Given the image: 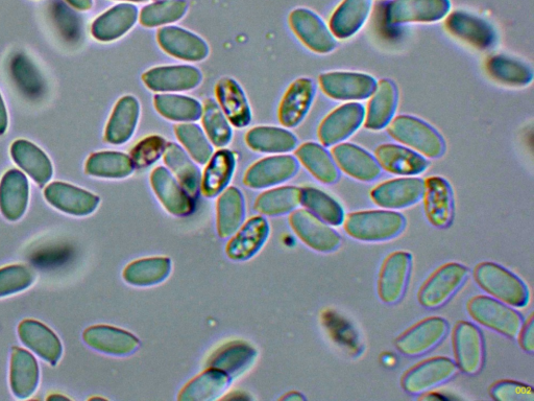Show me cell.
<instances>
[{
  "label": "cell",
  "instance_id": "obj_22",
  "mask_svg": "<svg viewBox=\"0 0 534 401\" xmlns=\"http://www.w3.org/2000/svg\"><path fill=\"white\" fill-rule=\"evenodd\" d=\"M332 157L338 169L358 181L373 182L382 174L376 158L355 145L342 144L334 147Z\"/></svg>",
  "mask_w": 534,
  "mask_h": 401
},
{
  "label": "cell",
  "instance_id": "obj_31",
  "mask_svg": "<svg viewBox=\"0 0 534 401\" xmlns=\"http://www.w3.org/2000/svg\"><path fill=\"white\" fill-rule=\"evenodd\" d=\"M257 350L249 343L234 341L217 349L208 360V368L237 377L247 372L255 363Z\"/></svg>",
  "mask_w": 534,
  "mask_h": 401
},
{
  "label": "cell",
  "instance_id": "obj_41",
  "mask_svg": "<svg viewBox=\"0 0 534 401\" xmlns=\"http://www.w3.org/2000/svg\"><path fill=\"white\" fill-rule=\"evenodd\" d=\"M247 145L255 152L282 154L294 151L298 138L290 131L278 127H256L246 136Z\"/></svg>",
  "mask_w": 534,
  "mask_h": 401
},
{
  "label": "cell",
  "instance_id": "obj_4",
  "mask_svg": "<svg viewBox=\"0 0 534 401\" xmlns=\"http://www.w3.org/2000/svg\"><path fill=\"white\" fill-rule=\"evenodd\" d=\"M467 311L477 323L508 338L518 339L524 320L511 306L488 296H476L469 300Z\"/></svg>",
  "mask_w": 534,
  "mask_h": 401
},
{
  "label": "cell",
  "instance_id": "obj_36",
  "mask_svg": "<svg viewBox=\"0 0 534 401\" xmlns=\"http://www.w3.org/2000/svg\"><path fill=\"white\" fill-rule=\"evenodd\" d=\"M372 4V0H344L331 17V33L339 39L355 35L368 20Z\"/></svg>",
  "mask_w": 534,
  "mask_h": 401
},
{
  "label": "cell",
  "instance_id": "obj_16",
  "mask_svg": "<svg viewBox=\"0 0 534 401\" xmlns=\"http://www.w3.org/2000/svg\"><path fill=\"white\" fill-rule=\"evenodd\" d=\"M299 168V161L293 156L264 158L252 165L245 175L244 182L254 190H261L293 179Z\"/></svg>",
  "mask_w": 534,
  "mask_h": 401
},
{
  "label": "cell",
  "instance_id": "obj_43",
  "mask_svg": "<svg viewBox=\"0 0 534 401\" xmlns=\"http://www.w3.org/2000/svg\"><path fill=\"white\" fill-rule=\"evenodd\" d=\"M296 155L312 176L322 183L334 184L341 177L333 157L318 144L306 143L296 151Z\"/></svg>",
  "mask_w": 534,
  "mask_h": 401
},
{
  "label": "cell",
  "instance_id": "obj_44",
  "mask_svg": "<svg viewBox=\"0 0 534 401\" xmlns=\"http://www.w3.org/2000/svg\"><path fill=\"white\" fill-rule=\"evenodd\" d=\"M230 377L213 368L187 384L179 394L181 401H211L220 397L228 388Z\"/></svg>",
  "mask_w": 534,
  "mask_h": 401
},
{
  "label": "cell",
  "instance_id": "obj_60",
  "mask_svg": "<svg viewBox=\"0 0 534 401\" xmlns=\"http://www.w3.org/2000/svg\"><path fill=\"white\" fill-rule=\"evenodd\" d=\"M282 400H293V401H303L306 398L299 392H290L289 394L283 396Z\"/></svg>",
  "mask_w": 534,
  "mask_h": 401
},
{
  "label": "cell",
  "instance_id": "obj_1",
  "mask_svg": "<svg viewBox=\"0 0 534 401\" xmlns=\"http://www.w3.org/2000/svg\"><path fill=\"white\" fill-rule=\"evenodd\" d=\"M405 227L404 216L391 210L354 212L344 220V228L350 238L368 243L394 240Z\"/></svg>",
  "mask_w": 534,
  "mask_h": 401
},
{
  "label": "cell",
  "instance_id": "obj_35",
  "mask_svg": "<svg viewBox=\"0 0 534 401\" xmlns=\"http://www.w3.org/2000/svg\"><path fill=\"white\" fill-rule=\"evenodd\" d=\"M364 125L370 130H381L393 120L398 105V90L390 80H381L371 96Z\"/></svg>",
  "mask_w": 534,
  "mask_h": 401
},
{
  "label": "cell",
  "instance_id": "obj_24",
  "mask_svg": "<svg viewBox=\"0 0 534 401\" xmlns=\"http://www.w3.org/2000/svg\"><path fill=\"white\" fill-rule=\"evenodd\" d=\"M45 198L65 214L84 217L99 206L100 198L74 185L55 182L48 185Z\"/></svg>",
  "mask_w": 534,
  "mask_h": 401
},
{
  "label": "cell",
  "instance_id": "obj_10",
  "mask_svg": "<svg viewBox=\"0 0 534 401\" xmlns=\"http://www.w3.org/2000/svg\"><path fill=\"white\" fill-rule=\"evenodd\" d=\"M412 267V256L396 251L385 258L378 277V296L388 305L399 303L406 292Z\"/></svg>",
  "mask_w": 534,
  "mask_h": 401
},
{
  "label": "cell",
  "instance_id": "obj_14",
  "mask_svg": "<svg viewBox=\"0 0 534 401\" xmlns=\"http://www.w3.org/2000/svg\"><path fill=\"white\" fill-rule=\"evenodd\" d=\"M320 85L333 100L359 101L372 96L377 82L366 74L335 72L321 75Z\"/></svg>",
  "mask_w": 534,
  "mask_h": 401
},
{
  "label": "cell",
  "instance_id": "obj_25",
  "mask_svg": "<svg viewBox=\"0 0 534 401\" xmlns=\"http://www.w3.org/2000/svg\"><path fill=\"white\" fill-rule=\"evenodd\" d=\"M218 105L227 116L230 124L244 129L252 122V110L244 89L232 78H223L215 88Z\"/></svg>",
  "mask_w": 534,
  "mask_h": 401
},
{
  "label": "cell",
  "instance_id": "obj_12",
  "mask_svg": "<svg viewBox=\"0 0 534 401\" xmlns=\"http://www.w3.org/2000/svg\"><path fill=\"white\" fill-rule=\"evenodd\" d=\"M145 86L155 92H182L196 89L203 81V74L190 65L159 66L142 76Z\"/></svg>",
  "mask_w": 534,
  "mask_h": 401
},
{
  "label": "cell",
  "instance_id": "obj_5",
  "mask_svg": "<svg viewBox=\"0 0 534 401\" xmlns=\"http://www.w3.org/2000/svg\"><path fill=\"white\" fill-rule=\"evenodd\" d=\"M469 270L464 265L450 263L436 270L421 287L418 299L423 308H442L465 285Z\"/></svg>",
  "mask_w": 534,
  "mask_h": 401
},
{
  "label": "cell",
  "instance_id": "obj_40",
  "mask_svg": "<svg viewBox=\"0 0 534 401\" xmlns=\"http://www.w3.org/2000/svg\"><path fill=\"white\" fill-rule=\"evenodd\" d=\"M11 154L19 167L26 171L40 186L52 179L53 165L51 160L30 141H15L11 148Z\"/></svg>",
  "mask_w": 534,
  "mask_h": 401
},
{
  "label": "cell",
  "instance_id": "obj_15",
  "mask_svg": "<svg viewBox=\"0 0 534 401\" xmlns=\"http://www.w3.org/2000/svg\"><path fill=\"white\" fill-rule=\"evenodd\" d=\"M157 40L166 54L184 61L200 62L209 56V45L202 37L179 27L161 28Z\"/></svg>",
  "mask_w": 534,
  "mask_h": 401
},
{
  "label": "cell",
  "instance_id": "obj_7",
  "mask_svg": "<svg viewBox=\"0 0 534 401\" xmlns=\"http://www.w3.org/2000/svg\"><path fill=\"white\" fill-rule=\"evenodd\" d=\"M455 361L446 357L425 360L402 377V388L411 395L428 393L453 379L458 372Z\"/></svg>",
  "mask_w": 534,
  "mask_h": 401
},
{
  "label": "cell",
  "instance_id": "obj_39",
  "mask_svg": "<svg viewBox=\"0 0 534 401\" xmlns=\"http://www.w3.org/2000/svg\"><path fill=\"white\" fill-rule=\"evenodd\" d=\"M11 388L18 398H29L39 384V367L29 351L15 348L11 361Z\"/></svg>",
  "mask_w": 534,
  "mask_h": 401
},
{
  "label": "cell",
  "instance_id": "obj_3",
  "mask_svg": "<svg viewBox=\"0 0 534 401\" xmlns=\"http://www.w3.org/2000/svg\"><path fill=\"white\" fill-rule=\"evenodd\" d=\"M388 133L399 143L428 158H439L445 153V141L438 131L427 123L409 115L392 120Z\"/></svg>",
  "mask_w": 534,
  "mask_h": 401
},
{
  "label": "cell",
  "instance_id": "obj_2",
  "mask_svg": "<svg viewBox=\"0 0 534 401\" xmlns=\"http://www.w3.org/2000/svg\"><path fill=\"white\" fill-rule=\"evenodd\" d=\"M474 278L481 290L513 308H524L529 302L525 283L500 265L481 263L474 269Z\"/></svg>",
  "mask_w": 534,
  "mask_h": 401
},
{
  "label": "cell",
  "instance_id": "obj_38",
  "mask_svg": "<svg viewBox=\"0 0 534 401\" xmlns=\"http://www.w3.org/2000/svg\"><path fill=\"white\" fill-rule=\"evenodd\" d=\"M246 217L244 195L236 187H229L217 201V232L222 239L235 233Z\"/></svg>",
  "mask_w": 534,
  "mask_h": 401
},
{
  "label": "cell",
  "instance_id": "obj_11",
  "mask_svg": "<svg viewBox=\"0 0 534 401\" xmlns=\"http://www.w3.org/2000/svg\"><path fill=\"white\" fill-rule=\"evenodd\" d=\"M289 23L296 36L318 54H329L336 47V40L322 18L309 9L299 8L291 12Z\"/></svg>",
  "mask_w": 534,
  "mask_h": 401
},
{
  "label": "cell",
  "instance_id": "obj_46",
  "mask_svg": "<svg viewBox=\"0 0 534 401\" xmlns=\"http://www.w3.org/2000/svg\"><path fill=\"white\" fill-rule=\"evenodd\" d=\"M171 272L172 262L168 258H145L129 265L124 278L135 287H152L164 281Z\"/></svg>",
  "mask_w": 534,
  "mask_h": 401
},
{
  "label": "cell",
  "instance_id": "obj_47",
  "mask_svg": "<svg viewBox=\"0 0 534 401\" xmlns=\"http://www.w3.org/2000/svg\"><path fill=\"white\" fill-rule=\"evenodd\" d=\"M489 75L499 83L523 87L532 82V69L525 63L506 56H493L487 61Z\"/></svg>",
  "mask_w": 534,
  "mask_h": 401
},
{
  "label": "cell",
  "instance_id": "obj_6",
  "mask_svg": "<svg viewBox=\"0 0 534 401\" xmlns=\"http://www.w3.org/2000/svg\"><path fill=\"white\" fill-rule=\"evenodd\" d=\"M449 323L442 317H429L406 330L395 342L396 348L406 357L426 355L438 347L448 336Z\"/></svg>",
  "mask_w": 534,
  "mask_h": 401
},
{
  "label": "cell",
  "instance_id": "obj_33",
  "mask_svg": "<svg viewBox=\"0 0 534 401\" xmlns=\"http://www.w3.org/2000/svg\"><path fill=\"white\" fill-rule=\"evenodd\" d=\"M29 182L17 170L5 174L0 182V210L9 221H18L26 212L29 203Z\"/></svg>",
  "mask_w": 534,
  "mask_h": 401
},
{
  "label": "cell",
  "instance_id": "obj_57",
  "mask_svg": "<svg viewBox=\"0 0 534 401\" xmlns=\"http://www.w3.org/2000/svg\"><path fill=\"white\" fill-rule=\"evenodd\" d=\"M519 343L521 348L528 353H533L534 351V320L531 315L526 322L523 323V326L520 330L518 336Z\"/></svg>",
  "mask_w": 534,
  "mask_h": 401
},
{
  "label": "cell",
  "instance_id": "obj_52",
  "mask_svg": "<svg viewBox=\"0 0 534 401\" xmlns=\"http://www.w3.org/2000/svg\"><path fill=\"white\" fill-rule=\"evenodd\" d=\"M175 133L186 152L197 163L207 164L213 155V145L204 130L197 124L183 123L175 127Z\"/></svg>",
  "mask_w": 534,
  "mask_h": 401
},
{
  "label": "cell",
  "instance_id": "obj_34",
  "mask_svg": "<svg viewBox=\"0 0 534 401\" xmlns=\"http://www.w3.org/2000/svg\"><path fill=\"white\" fill-rule=\"evenodd\" d=\"M269 233L270 225L264 218H252L229 242L226 248L227 255L233 261H247L264 245Z\"/></svg>",
  "mask_w": 534,
  "mask_h": 401
},
{
  "label": "cell",
  "instance_id": "obj_32",
  "mask_svg": "<svg viewBox=\"0 0 534 401\" xmlns=\"http://www.w3.org/2000/svg\"><path fill=\"white\" fill-rule=\"evenodd\" d=\"M168 169L176 176L185 192L194 200L201 193L202 174L197 164L184 148L176 143H167L163 154Z\"/></svg>",
  "mask_w": 534,
  "mask_h": 401
},
{
  "label": "cell",
  "instance_id": "obj_13",
  "mask_svg": "<svg viewBox=\"0 0 534 401\" xmlns=\"http://www.w3.org/2000/svg\"><path fill=\"white\" fill-rule=\"evenodd\" d=\"M450 10V0H394L386 8V20L390 25L436 22L444 19Z\"/></svg>",
  "mask_w": 534,
  "mask_h": 401
},
{
  "label": "cell",
  "instance_id": "obj_62",
  "mask_svg": "<svg viewBox=\"0 0 534 401\" xmlns=\"http://www.w3.org/2000/svg\"><path fill=\"white\" fill-rule=\"evenodd\" d=\"M156 2H158V0H156Z\"/></svg>",
  "mask_w": 534,
  "mask_h": 401
},
{
  "label": "cell",
  "instance_id": "obj_17",
  "mask_svg": "<svg viewBox=\"0 0 534 401\" xmlns=\"http://www.w3.org/2000/svg\"><path fill=\"white\" fill-rule=\"evenodd\" d=\"M425 216L435 228L444 229L450 226L454 218V199L452 188L441 177H430L424 181Z\"/></svg>",
  "mask_w": 534,
  "mask_h": 401
},
{
  "label": "cell",
  "instance_id": "obj_20",
  "mask_svg": "<svg viewBox=\"0 0 534 401\" xmlns=\"http://www.w3.org/2000/svg\"><path fill=\"white\" fill-rule=\"evenodd\" d=\"M317 86L301 78L289 86L279 107V121L285 128H296L305 119L313 103Z\"/></svg>",
  "mask_w": 534,
  "mask_h": 401
},
{
  "label": "cell",
  "instance_id": "obj_9",
  "mask_svg": "<svg viewBox=\"0 0 534 401\" xmlns=\"http://www.w3.org/2000/svg\"><path fill=\"white\" fill-rule=\"evenodd\" d=\"M455 363L467 375L478 374L484 362V343L481 330L473 323L458 322L452 334Z\"/></svg>",
  "mask_w": 534,
  "mask_h": 401
},
{
  "label": "cell",
  "instance_id": "obj_26",
  "mask_svg": "<svg viewBox=\"0 0 534 401\" xmlns=\"http://www.w3.org/2000/svg\"><path fill=\"white\" fill-rule=\"evenodd\" d=\"M84 340L91 348L107 355L130 356L139 347V340L132 334L107 325L90 327L84 333Z\"/></svg>",
  "mask_w": 534,
  "mask_h": 401
},
{
  "label": "cell",
  "instance_id": "obj_23",
  "mask_svg": "<svg viewBox=\"0 0 534 401\" xmlns=\"http://www.w3.org/2000/svg\"><path fill=\"white\" fill-rule=\"evenodd\" d=\"M151 184L156 196L169 214L176 217L191 214L194 209L193 199L166 168L158 167L152 172Z\"/></svg>",
  "mask_w": 534,
  "mask_h": 401
},
{
  "label": "cell",
  "instance_id": "obj_18",
  "mask_svg": "<svg viewBox=\"0 0 534 401\" xmlns=\"http://www.w3.org/2000/svg\"><path fill=\"white\" fill-rule=\"evenodd\" d=\"M366 110L358 103L343 105L332 111L319 128V138L326 146H333L350 137L364 122Z\"/></svg>",
  "mask_w": 534,
  "mask_h": 401
},
{
  "label": "cell",
  "instance_id": "obj_37",
  "mask_svg": "<svg viewBox=\"0 0 534 401\" xmlns=\"http://www.w3.org/2000/svg\"><path fill=\"white\" fill-rule=\"evenodd\" d=\"M236 168V156L227 149H221L212 155L202 177L201 192L208 198H214L226 190Z\"/></svg>",
  "mask_w": 534,
  "mask_h": 401
},
{
  "label": "cell",
  "instance_id": "obj_28",
  "mask_svg": "<svg viewBox=\"0 0 534 401\" xmlns=\"http://www.w3.org/2000/svg\"><path fill=\"white\" fill-rule=\"evenodd\" d=\"M19 337L41 359L56 365L62 357V344L54 332L44 324L26 320L19 325Z\"/></svg>",
  "mask_w": 534,
  "mask_h": 401
},
{
  "label": "cell",
  "instance_id": "obj_19",
  "mask_svg": "<svg viewBox=\"0 0 534 401\" xmlns=\"http://www.w3.org/2000/svg\"><path fill=\"white\" fill-rule=\"evenodd\" d=\"M424 180L399 178L383 182L371 192V199L385 209H401L417 204L423 197Z\"/></svg>",
  "mask_w": 534,
  "mask_h": 401
},
{
  "label": "cell",
  "instance_id": "obj_49",
  "mask_svg": "<svg viewBox=\"0 0 534 401\" xmlns=\"http://www.w3.org/2000/svg\"><path fill=\"white\" fill-rule=\"evenodd\" d=\"M301 204L329 225L341 226L344 223L345 212L342 205L317 188H302Z\"/></svg>",
  "mask_w": 534,
  "mask_h": 401
},
{
  "label": "cell",
  "instance_id": "obj_59",
  "mask_svg": "<svg viewBox=\"0 0 534 401\" xmlns=\"http://www.w3.org/2000/svg\"><path fill=\"white\" fill-rule=\"evenodd\" d=\"M66 2L80 11H89L93 6V0H66Z\"/></svg>",
  "mask_w": 534,
  "mask_h": 401
},
{
  "label": "cell",
  "instance_id": "obj_56",
  "mask_svg": "<svg viewBox=\"0 0 534 401\" xmlns=\"http://www.w3.org/2000/svg\"><path fill=\"white\" fill-rule=\"evenodd\" d=\"M490 395L498 401H533L531 386L516 381H499L490 388Z\"/></svg>",
  "mask_w": 534,
  "mask_h": 401
},
{
  "label": "cell",
  "instance_id": "obj_27",
  "mask_svg": "<svg viewBox=\"0 0 534 401\" xmlns=\"http://www.w3.org/2000/svg\"><path fill=\"white\" fill-rule=\"evenodd\" d=\"M138 8L132 4H120L101 16L92 25V35L102 42L115 41L130 32L138 21Z\"/></svg>",
  "mask_w": 534,
  "mask_h": 401
},
{
  "label": "cell",
  "instance_id": "obj_42",
  "mask_svg": "<svg viewBox=\"0 0 534 401\" xmlns=\"http://www.w3.org/2000/svg\"><path fill=\"white\" fill-rule=\"evenodd\" d=\"M156 110L164 119L178 123H194L202 119L200 101L181 94L161 93L154 98Z\"/></svg>",
  "mask_w": 534,
  "mask_h": 401
},
{
  "label": "cell",
  "instance_id": "obj_29",
  "mask_svg": "<svg viewBox=\"0 0 534 401\" xmlns=\"http://www.w3.org/2000/svg\"><path fill=\"white\" fill-rule=\"evenodd\" d=\"M381 170L400 176H414L428 169V161L419 153L397 145H381L375 151Z\"/></svg>",
  "mask_w": 534,
  "mask_h": 401
},
{
  "label": "cell",
  "instance_id": "obj_53",
  "mask_svg": "<svg viewBox=\"0 0 534 401\" xmlns=\"http://www.w3.org/2000/svg\"><path fill=\"white\" fill-rule=\"evenodd\" d=\"M12 77L19 88L30 97H37L43 90V79L34 63L22 54L11 63Z\"/></svg>",
  "mask_w": 534,
  "mask_h": 401
},
{
  "label": "cell",
  "instance_id": "obj_21",
  "mask_svg": "<svg viewBox=\"0 0 534 401\" xmlns=\"http://www.w3.org/2000/svg\"><path fill=\"white\" fill-rule=\"evenodd\" d=\"M447 30L455 37L466 41L479 50H487L497 40L491 23L467 12H454L446 20Z\"/></svg>",
  "mask_w": 534,
  "mask_h": 401
},
{
  "label": "cell",
  "instance_id": "obj_61",
  "mask_svg": "<svg viewBox=\"0 0 534 401\" xmlns=\"http://www.w3.org/2000/svg\"><path fill=\"white\" fill-rule=\"evenodd\" d=\"M121 2H129V3H145V2H148V0H121Z\"/></svg>",
  "mask_w": 534,
  "mask_h": 401
},
{
  "label": "cell",
  "instance_id": "obj_50",
  "mask_svg": "<svg viewBox=\"0 0 534 401\" xmlns=\"http://www.w3.org/2000/svg\"><path fill=\"white\" fill-rule=\"evenodd\" d=\"M203 127L210 143L216 148L227 147L233 138V130L222 108L213 99H208L203 106Z\"/></svg>",
  "mask_w": 534,
  "mask_h": 401
},
{
  "label": "cell",
  "instance_id": "obj_30",
  "mask_svg": "<svg viewBox=\"0 0 534 401\" xmlns=\"http://www.w3.org/2000/svg\"><path fill=\"white\" fill-rule=\"evenodd\" d=\"M139 117V101L133 96L121 98L112 112L106 129L107 143L115 146L128 143L135 134Z\"/></svg>",
  "mask_w": 534,
  "mask_h": 401
},
{
  "label": "cell",
  "instance_id": "obj_48",
  "mask_svg": "<svg viewBox=\"0 0 534 401\" xmlns=\"http://www.w3.org/2000/svg\"><path fill=\"white\" fill-rule=\"evenodd\" d=\"M302 188L284 186L266 192L258 197L256 211L270 217L282 216L294 211L301 204Z\"/></svg>",
  "mask_w": 534,
  "mask_h": 401
},
{
  "label": "cell",
  "instance_id": "obj_45",
  "mask_svg": "<svg viewBox=\"0 0 534 401\" xmlns=\"http://www.w3.org/2000/svg\"><path fill=\"white\" fill-rule=\"evenodd\" d=\"M135 167L131 157L125 153L105 151L95 153L86 163V173L93 177L124 179L131 176Z\"/></svg>",
  "mask_w": 534,
  "mask_h": 401
},
{
  "label": "cell",
  "instance_id": "obj_54",
  "mask_svg": "<svg viewBox=\"0 0 534 401\" xmlns=\"http://www.w3.org/2000/svg\"><path fill=\"white\" fill-rule=\"evenodd\" d=\"M166 145L167 141L159 135H152L140 140L130 155L135 169L151 167L163 156Z\"/></svg>",
  "mask_w": 534,
  "mask_h": 401
},
{
  "label": "cell",
  "instance_id": "obj_58",
  "mask_svg": "<svg viewBox=\"0 0 534 401\" xmlns=\"http://www.w3.org/2000/svg\"><path fill=\"white\" fill-rule=\"evenodd\" d=\"M8 128V113L2 96H0V135L5 134Z\"/></svg>",
  "mask_w": 534,
  "mask_h": 401
},
{
  "label": "cell",
  "instance_id": "obj_8",
  "mask_svg": "<svg viewBox=\"0 0 534 401\" xmlns=\"http://www.w3.org/2000/svg\"><path fill=\"white\" fill-rule=\"evenodd\" d=\"M289 223L303 243L314 251L331 253L343 243L341 235L309 210L294 211Z\"/></svg>",
  "mask_w": 534,
  "mask_h": 401
},
{
  "label": "cell",
  "instance_id": "obj_55",
  "mask_svg": "<svg viewBox=\"0 0 534 401\" xmlns=\"http://www.w3.org/2000/svg\"><path fill=\"white\" fill-rule=\"evenodd\" d=\"M35 280L33 272L23 266L0 269V297L13 295L31 287Z\"/></svg>",
  "mask_w": 534,
  "mask_h": 401
},
{
  "label": "cell",
  "instance_id": "obj_51",
  "mask_svg": "<svg viewBox=\"0 0 534 401\" xmlns=\"http://www.w3.org/2000/svg\"><path fill=\"white\" fill-rule=\"evenodd\" d=\"M188 7L187 0H158L141 10L139 21L145 28L172 25L186 15Z\"/></svg>",
  "mask_w": 534,
  "mask_h": 401
}]
</instances>
